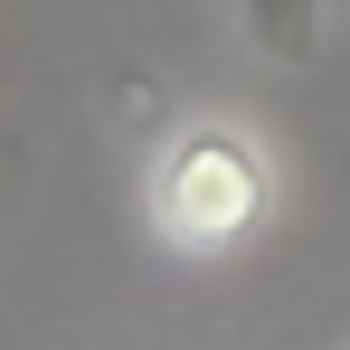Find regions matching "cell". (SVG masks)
<instances>
[{
	"instance_id": "obj_1",
	"label": "cell",
	"mask_w": 350,
	"mask_h": 350,
	"mask_svg": "<svg viewBox=\"0 0 350 350\" xmlns=\"http://www.w3.org/2000/svg\"><path fill=\"white\" fill-rule=\"evenodd\" d=\"M142 218L152 237L189 256V265H208V256H237L246 237L275 218V161H265V142L228 114H189L152 152V180H142Z\"/></svg>"
},
{
	"instance_id": "obj_2",
	"label": "cell",
	"mask_w": 350,
	"mask_h": 350,
	"mask_svg": "<svg viewBox=\"0 0 350 350\" xmlns=\"http://www.w3.org/2000/svg\"><path fill=\"white\" fill-rule=\"evenodd\" d=\"M237 29H246L256 57L312 66L322 57V29H332V0H237Z\"/></svg>"
}]
</instances>
